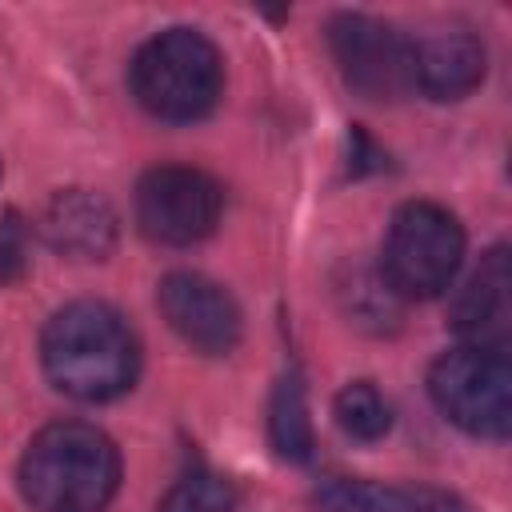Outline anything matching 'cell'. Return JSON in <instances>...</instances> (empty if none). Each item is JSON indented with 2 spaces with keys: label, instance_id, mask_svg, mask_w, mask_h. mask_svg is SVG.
<instances>
[{
  "label": "cell",
  "instance_id": "6da1fadb",
  "mask_svg": "<svg viewBox=\"0 0 512 512\" xmlns=\"http://www.w3.org/2000/svg\"><path fill=\"white\" fill-rule=\"evenodd\" d=\"M40 360L52 388L84 404H104L136 384L140 340L112 304L72 300L44 324Z\"/></svg>",
  "mask_w": 512,
  "mask_h": 512
},
{
  "label": "cell",
  "instance_id": "7a4b0ae2",
  "mask_svg": "<svg viewBox=\"0 0 512 512\" xmlns=\"http://www.w3.org/2000/svg\"><path fill=\"white\" fill-rule=\"evenodd\" d=\"M16 476L32 512H104L120 488V452L96 424L56 420L28 440Z\"/></svg>",
  "mask_w": 512,
  "mask_h": 512
},
{
  "label": "cell",
  "instance_id": "3957f363",
  "mask_svg": "<svg viewBox=\"0 0 512 512\" xmlns=\"http://www.w3.org/2000/svg\"><path fill=\"white\" fill-rule=\"evenodd\" d=\"M136 104L168 124L200 120L224 92V64L216 44L196 28H164L140 44L128 68Z\"/></svg>",
  "mask_w": 512,
  "mask_h": 512
},
{
  "label": "cell",
  "instance_id": "277c9868",
  "mask_svg": "<svg viewBox=\"0 0 512 512\" xmlns=\"http://www.w3.org/2000/svg\"><path fill=\"white\" fill-rule=\"evenodd\" d=\"M464 260V228L460 220L432 200H408L392 212L384 248H380V280L396 300H432L440 296Z\"/></svg>",
  "mask_w": 512,
  "mask_h": 512
},
{
  "label": "cell",
  "instance_id": "5b68a950",
  "mask_svg": "<svg viewBox=\"0 0 512 512\" xmlns=\"http://www.w3.org/2000/svg\"><path fill=\"white\" fill-rule=\"evenodd\" d=\"M428 396L468 436L504 440L512 428V364L504 348L460 344L428 368Z\"/></svg>",
  "mask_w": 512,
  "mask_h": 512
},
{
  "label": "cell",
  "instance_id": "8992f818",
  "mask_svg": "<svg viewBox=\"0 0 512 512\" xmlns=\"http://www.w3.org/2000/svg\"><path fill=\"white\" fill-rule=\"evenodd\" d=\"M224 188L188 164H156L136 184V224L152 244L188 248L216 232Z\"/></svg>",
  "mask_w": 512,
  "mask_h": 512
},
{
  "label": "cell",
  "instance_id": "52a82bcc",
  "mask_svg": "<svg viewBox=\"0 0 512 512\" xmlns=\"http://www.w3.org/2000/svg\"><path fill=\"white\" fill-rule=\"evenodd\" d=\"M328 48L340 76L364 100H400L412 92V40L364 12H336L328 20Z\"/></svg>",
  "mask_w": 512,
  "mask_h": 512
},
{
  "label": "cell",
  "instance_id": "ba28073f",
  "mask_svg": "<svg viewBox=\"0 0 512 512\" xmlns=\"http://www.w3.org/2000/svg\"><path fill=\"white\" fill-rule=\"evenodd\" d=\"M168 328L200 356H228L240 344L244 316L232 292L200 272H168L156 288Z\"/></svg>",
  "mask_w": 512,
  "mask_h": 512
},
{
  "label": "cell",
  "instance_id": "9c48e42d",
  "mask_svg": "<svg viewBox=\"0 0 512 512\" xmlns=\"http://www.w3.org/2000/svg\"><path fill=\"white\" fill-rule=\"evenodd\" d=\"M44 244L64 260H108L120 240V216L112 200L96 188H64L48 200L40 216Z\"/></svg>",
  "mask_w": 512,
  "mask_h": 512
},
{
  "label": "cell",
  "instance_id": "30bf717a",
  "mask_svg": "<svg viewBox=\"0 0 512 512\" xmlns=\"http://www.w3.org/2000/svg\"><path fill=\"white\" fill-rule=\"evenodd\" d=\"M452 332L476 348H504L512 332V264L508 248L496 244L480 256V268L464 280L448 312Z\"/></svg>",
  "mask_w": 512,
  "mask_h": 512
},
{
  "label": "cell",
  "instance_id": "8fae6325",
  "mask_svg": "<svg viewBox=\"0 0 512 512\" xmlns=\"http://www.w3.org/2000/svg\"><path fill=\"white\" fill-rule=\"evenodd\" d=\"M488 52L472 32H432L412 40V88L428 100H464L484 84Z\"/></svg>",
  "mask_w": 512,
  "mask_h": 512
},
{
  "label": "cell",
  "instance_id": "7c38bea8",
  "mask_svg": "<svg viewBox=\"0 0 512 512\" xmlns=\"http://www.w3.org/2000/svg\"><path fill=\"white\" fill-rule=\"evenodd\" d=\"M268 440L276 448L280 460L292 464H308L316 452V432H312V416H308V392L300 372H284L272 388L268 400Z\"/></svg>",
  "mask_w": 512,
  "mask_h": 512
},
{
  "label": "cell",
  "instance_id": "4fadbf2b",
  "mask_svg": "<svg viewBox=\"0 0 512 512\" xmlns=\"http://www.w3.org/2000/svg\"><path fill=\"white\" fill-rule=\"evenodd\" d=\"M316 512H416L412 488L376 484V480H348L332 476L312 492Z\"/></svg>",
  "mask_w": 512,
  "mask_h": 512
},
{
  "label": "cell",
  "instance_id": "5bb4252c",
  "mask_svg": "<svg viewBox=\"0 0 512 512\" xmlns=\"http://www.w3.org/2000/svg\"><path fill=\"white\" fill-rule=\"evenodd\" d=\"M332 412H336V424H340L352 440H360V444H376V440H384V436L392 432V404H388V400L380 396V388L368 384V380L344 384V388L336 392Z\"/></svg>",
  "mask_w": 512,
  "mask_h": 512
},
{
  "label": "cell",
  "instance_id": "9a60e30c",
  "mask_svg": "<svg viewBox=\"0 0 512 512\" xmlns=\"http://www.w3.org/2000/svg\"><path fill=\"white\" fill-rule=\"evenodd\" d=\"M236 504V488L208 468H192L184 472L156 504V512H232Z\"/></svg>",
  "mask_w": 512,
  "mask_h": 512
},
{
  "label": "cell",
  "instance_id": "2e32d148",
  "mask_svg": "<svg viewBox=\"0 0 512 512\" xmlns=\"http://www.w3.org/2000/svg\"><path fill=\"white\" fill-rule=\"evenodd\" d=\"M28 276V224L16 208L0 216V288Z\"/></svg>",
  "mask_w": 512,
  "mask_h": 512
},
{
  "label": "cell",
  "instance_id": "e0dca14e",
  "mask_svg": "<svg viewBox=\"0 0 512 512\" xmlns=\"http://www.w3.org/2000/svg\"><path fill=\"white\" fill-rule=\"evenodd\" d=\"M384 168H388V156L372 144V136L360 124H352V132H348V172L368 176V172H384Z\"/></svg>",
  "mask_w": 512,
  "mask_h": 512
},
{
  "label": "cell",
  "instance_id": "ac0fdd59",
  "mask_svg": "<svg viewBox=\"0 0 512 512\" xmlns=\"http://www.w3.org/2000/svg\"><path fill=\"white\" fill-rule=\"evenodd\" d=\"M412 496H416V512H472L456 492H448V488H432V484H416L412 488Z\"/></svg>",
  "mask_w": 512,
  "mask_h": 512
}]
</instances>
